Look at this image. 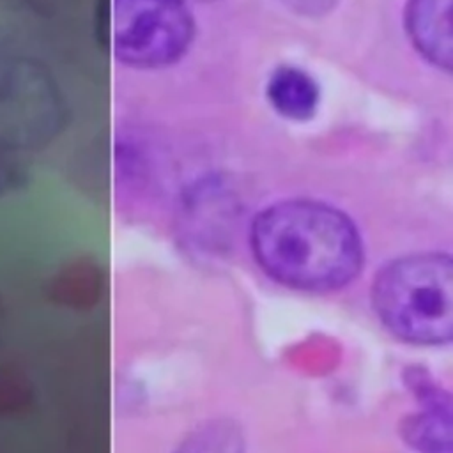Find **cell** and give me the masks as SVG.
<instances>
[{"mask_svg": "<svg viewBox=\"0 0 453 453\" xmlns=\"http://www.w3.org/2000/svg\"><path fill=\"white\" fill-rule=\"evenodd\" d=\"M251 251L278 283L306 292L349 285L361 271L363 244L340 209L317 200H285L251 223Z\"/></svg>", "mask_w": 453, "mask_h": 453, "instance_id": "cell-1", "label": "cell"}, {"mask_svg": "<svg viewBox=\"0 0 453 453\" xmlns=\"http://www.w3.org/2000/svg\"><path fill=\"white\" fill-rule=\"evenodd\" d=\"M372 304L388 331L414 345H442L453 336V260L414 253L386 264L373 280Z\"/></svg>", "mask_w": 453, "mask_h": 453, "instance_id": "cell-2", "label": "cell"}, {"mask_svg": "<svg viewBox=\"0 0 453 453\" xmlns=\"http://www.w3.org/2000/svg\"><path fill=\"white\" fill-rule=\"evenodd\" d=\"M195 21L184 0H111V39L120 62L159 69L189 48Z\"/></svg>", "mask_w": 453, "mask_h": 453, "instance_id": "cell-3", "label": "cell"}, {"mask_svg": "<svg viewBox=\"0 0 453 453\" xmlns=\"http://www.w3.org/2000/svg\"><path fill=\"white\" fill-rule=\"evenodd\" d=\"M411 389L421 403V411L405 419L402 434L419 453L451 451V398L437 388L423 370H411Z\"/></svg>", "mask_w": 453, "mask_h": 453, "instance_id": "cell-4", "label": "cell"}, {"mask_svg": "<svg viewBox=\"0 0 453 453\" xmlns=\"http://www.w3.org/2000/svg\"><path fill=\"white\" fill-rule=\"evenodd\" d=\"M405 30L432 65L449 73L453 64V0H407Z\"/></svg>", "mask_w": 453, "mask_h": 453, "instance_id": "cell-5", "label": "cell"}, {"mask_svg": "<svg viewBox=\"0 0 453 453\" xmlns=\"http://www.w3.org/2000/svg\"><path fill=\"white\" fill-rule=\"evenodd\" d=\"M267 101L285 119L306 120L313 117L320 90L311 74L296 65H280L267 80Z\"/></svg>", "mask_w": 453, "mask_h": 453, "instance_id": "cell-6", "label": "cell"}, {"mask_svg": "<svg viewBox=\"0 0 453 453\" xmlns=\"http://www.w3.org/2000/svg\"><path fill=\"white\" fill-rule=\"evenodd\" d=\"M175 453H244V437L234 421L216 419L191 432Z\"/></svg>", "mask_w": 453, "mask_h": 453, "instance_id": "cell-7", "label": "cell"}, {"mask_svg": "<svg viewBox=\"0 0 453 453\" xmlns=\"http://www.w3.org/2000/svg\"><path fill=\"white\" fill-rule=\"evenodd\" d=\"M292 2L297 9H306V11H311L315 4H319V0H288Z\"/></svg>", "mask_w": 453, "mask_h": 453, "instance_id": "cell-8", "label": "cell"}]
</instances>
